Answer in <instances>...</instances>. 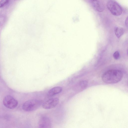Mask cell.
I'll list each match as a JSON object with an SVG mask.
<instances>
[{"label":"cell","instance_id":"2","mask_svg":"<svg viewBox=\"0 0 128 128\" xmlns=\"http://www.w3.org/2000/svg\"><path fill=\"white\" fill-rule=\"evenodd\" d=\"M42 103V100L36 99L29 100L24 102L22 105V108L26 112H31L38 108Z\"/></svg>","mask_w":128,"mask_h":128},{"label":"cell","instance_id":"1","mask_svg":"<svg viewBox=\"0 0 128 128\" xmlns=\"http://www.w3.org/2000/svg\"><path fill=\"white\" fill-rule=\"evenodd\" d=\"M123 76V73L120 70H112L105 72L102 76V78L105 83L113 84L120 81Z\"/></svg>","mask_w":128,"mask_h":128},{"label":"cell","instance_id":"4","mask_svg":"<svg viewBox=\"0 0 128 128\" xmlns=\"http://www.w3.org/2000/svg\"><path fill=\"white\" fill-rule=\"evenodd\" d=\"M3 102L6 107L10 109L15 108L18 104L17 100L13 97L10 95H7L4 98Z\"/></svg>","mask_w":128,"mask_h":128},{"label":"cell","instance_id":"13","mask_svg":"<svg viewBox=\"0 0 128 128\" xmlns=\"http://www.w3.org/2000/svg\"><path fill=\"white\" fill-rule=\"evenodd\" d=\"M125 24L126 25V26L127 27H128V18L127 17L126 19V20H125Z\"/></svg>","mask_w":128,"mask_h":128},{"label":"cell","instance_id":"7","mask_svg":"<svg viewBox=\"0 0 128 128\" xmlns=\"http://www.w3.org/2000/svg\"><path fill=\"white\" fill-rule=\"evenodd\" d=\"M90 1L92 6L97 11L102 12L104 10V5L98 0H90Z\"/></svg>","mask_w":128,"mask_h":128},{"label":"cell","instance_id":"8","mask_svg":"<svg viewBox=\"0 0 128 128\" xmlns=\"http://www.w3.org/2000/svg\"><path fill=\"white\" fill-rule=\"evenodd\" d=\"M62 90V88L60 86L55 87L48 91L47 95L49 97L53 96L61 92Z\"/></svg>","mask_w":128,"mask_h":128},{"label":"cell","instance_id":"5","mask_svg":"<svg viewBox=\"0 0 128 128\" xmlns=\"http://www.w3.org/2000/svg\"><path fill=\"white\" fill-rule=\"evenodd\" d=\"M59 99L57 98L50 99L46 101L42 104V108L46 109L52 108L58 104Z\"/></svg>","mask_w":128,"mask_h":128},{"label":"cell","instance_id":"11","mask_svg":"<svg viewBox=\"0 0 128 128\" xmlns=\"http://www.w3.org/2000/svg\"><path fill=\"white\" fill-rule=\"evenodd\" d=\"M9 0H1L0 1V8L4 6L8 2Z\"/></svg>","mask_w":128,"mask_h":128},{"label":"cell","instance_id":"6","mask_svg":"<svg viewBox=\"0 0 128 128\" xmlns=\"http://www.w3.org/2000/svg\"><path fill=\"white\" fill-rule=\"evenodd\" d=\"M51 122L49 118L46 116L42 117L40 118L38 122V125L40 128H50Z\"/></svg>","mask_w":128,"mask_h":128},{"label":"cell","instance_id":"12","mask_svg":"<svg viewBox=\"0 0 128 128\" xmlns=\"http://www.w3.org/2000/svg\"><path fill=\"white\" fill-rule=\"evenodd\" d=\"M120 56V54L118 51H116L113 54V57L116 60L118 59L119 58Z\"/></svg>","mask_w":128,"mask_h":128},{"label":"cell","instance_id":"3","mask_svg":"<svg viewBox=\"0 0 128 128\" xmlns=\"http://www.w3.org/2000/svg\"><path fill=\"white\" fill-rule=\"evenodd\" d=\"M107 7L113 15L118 16L122 13V10L121 6L116 2L112 0H109L106 4Z\"/></svg>","mask_w":128,"mask_h":128},{"label":"cell","instance_id":"9","mask_svg":"<svg viewBox=\"0 0 128 128\" xmlns=\"http://www.w3.org/2000/svg\"><path fill=\"white\" fill-rule=\"evenodd\" d=\"M115 33L117 37L119 38L123 34L124 32V29L119 27H116L114 28Z\"/></svg>","mask_w":128,"mask_h":128},{"label":"cell","instance_id":"10","mask_svg":"<svg viewBox=\"0 0 128 128\" xmlns=\"http://www.w3.org/2000/svg\"><path fill=\"white\" fill-rule=\"evenodd\" d=\"M6 20V16L3 15H0V27L4 23Z\"/></svg>","mask_w":128,"mask_h":128}]
</instances>
